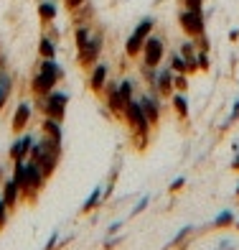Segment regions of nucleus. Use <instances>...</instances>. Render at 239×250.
<instances>
[{"mask_svg":"<svg viewBox=\"0 0 239 250\" xmlns=\"http://www.w3.org/2000/svg\"><path fill=\"white\" fill-rule=\"evenodd\" d=\"M59 153H61V146L51 143L49 138H41L38 143H33V148H31V161L41 168L43 176H51L56 164H59Z\"/></svg>","mask_w":239,"mask_h":250,"instance_id":"f257e3e1","label":"nucleus"},{"mask_svg":"<svg viewBox=\"0 0 239 250\" xmlns=\"http://www.w3.org/2000/svg\"><path fill=\"white\" fill-rule=\"evenodd\" d=\"M59 77H61V66L54 59H43V64L38 66V74L33 77V92L36 95H49Z\"/></svg>","mask_w":239,"mask_h":250,"instance_id":"f03ea898","label":"nucleus"},{"mask_svg":"<svg viewBox=\"0 0 239 250\" xmlns=\"http://www.w3.org/2000/svg\"><path fill=\"white\" fill-rule=\"evenodd\" d=\"M125 115H128V123L132 125L135 130H138L143 138H147V128H150V120H147L145 110L140 105V100H130L128 107H125Z\"/></svg>","mask_w":239,"mask_h":250,"instance_id":"7ed1b4c3","label":"nucleus"},{"mask_svg":"<svg viewBox=\"0 0 239 250\" xmlns=\"http://www.w3.org/2000/svg\"><path fill=\"white\" fill-rule=\"evenodd\" d=\"M66 102H69V97H66L64 92H51L49 95H43V102H41V107L43 112H46V118H54V120H59L64 118V112H66Z\"/></svg>","mask_w":239,"mask_h":250,"instance_id":"20e7f679","label":"nucleus"},{"mask_svg":"<svg viewBox=\"0 0 239 250\" xmlns=\"http://www.w3.org/2000/svg\"><path fill=\"white\" fill-rule=\"evenodd\" d=\"M150 31H153V21L150 18H145L143 23L135 28V33L128 39V46H125V51H128V56H138L145 46V39L150 36Z\"/></svg>","mask_w":239,"mask_h":250,"instance_id":"39448f33","label":"nucleus"},{"mask_svg":"<svg viewBox=\"0 0 239 250\" xmlns=\"http://www.w3.org/2000/svg\"><path fill=\"white\" fill-rule=\"evenodd\" d=\"M163 59V41L155 39V36H147L145 39V46H143V62L147 69H155Z\"/></svg>","mask_w":239,"mask_h":250,"instance_id":"423d86ee","label":"nucleus"},{"mask_svg":"<svg viewBox=\"0 0 239 250\" xmlns=\"http://www.w3.org/2000/svg\"><path fill=\"white\" fill-rule=\"evenodd\" d=\"M130 100H132V84L130 82H122L120 87L110 89V107H112V112H125V107H128Z\"/></svg>","mask_w":239,"mask_h":250,"instance_id":"0eeeda50","label":"nucleus"},{"mask_svg":"<svg viewBox=\"0 0 239 250\" xmlns=\"http://www.w3.org/2000/svg\"><path fill=\"white\" fill-rule=\"evenodd\" d=\"M181 28H184L188 36H201L203 33V16L201 10H184L181 13Z\"/></svg>","mask_w":239,"mask_h":250,"instance_id":"6e6552de","label":"nucleus"},{"mask_svg":"<svg viewBox=\"0 0 239 250\" xmlns=\"http://www.w3.org/2000/svg\"><path fill=\"white\" fill-rule=\"evenodd\" d=\"M102 51V39L99 36H89L84 46H79V62L84 66H92L97 62V56Z\"/></svg>","mask_w":239,"mask_h":250,"instance_id":"1a4fd4ad","label":"nucleus"},{"mask_svg":"<svg viewBox=\"0 0 239 250\" xmlns=\"http://www.w3.org/2000/svg\"><path fill=\"white\" fill-rule=\"evenodd\" d=\"M31 148H33V138H31V135H23V138H18L13 146H10V158H13V161L26 158L31 153Z\"/></svg>","mask_w":239,"mask_h":250,"instance_id":"9d476101","label":"nucleus"},{"mask_svg":"<svg viewBox=\"0 0 239 250\" xmlns=\"http://www.w3.org/2000/svg\"><path fill=\"white\" fill-rule=\"evenodd\" d=\"M43 138H49L51 143H56V146H61V125H59V120H54V118H46L43 120Z\"/></svg>","mask_w":239,"mask_h":250,"instance_id":"9b49d317","label":"nucleus"},{"mask_svg":"<svg viewBox=\"0 0 239 250\" xmlns=\"http://www.w3.org/2000/svg\"><path fill=\"white\" fill-rule=\"evenodd\" d=\"M0 194H3V199H5V204H8V209H13L16 204H18V197H20V187L16 184L13 179H8Z\"/></svg>","mask_w":239,"mask_h":250,"instance_id":"f8f14e48","label":"nucleus"},{"mask_svg":"<svg viewBox=\"0 0 239 250\" xmlns=\"http://www.w3.org/2000/svg\"><path fill=\"white\" fill-rule=\"evenodd\" d=\"M28 118H31V107L26 105V102H20L16 115H13V130H23L28 125Z\"/></svg>","mask_w":239,"mask_h":250,"instance_id":"ddd939ff","label":"nucleus"},{"mask_svg":"<svg viewBox=\"0 0 239 250\" xmlns=\"http://www.w3.org/2000/svg\"><path fill=\"white\" fill-rule=\"evenodd\" d=\"M140 105H143V110H145L147 120H150V125L158 123V115H161V110H158V102H155L153 97H143V100H140Z\"/></svg>","mask_w":239,"mask_h":250,"instance_id":"4468645a","label":"nucleus"},{"mask_svg":"<svg viewBox=\"0 0 239 250\" xmlns=\"http://www.w3.org/2000/svg\"><path fill=\"white\" fill-rule=\"evenodd\" d=\"M105 79H107V66L105 64L94 66V72H92V89L94 92H99V89L105 87Z\"/></svg>","mask_w":239,"mask_h":250,"instance_id":"2eb2a0df","label":"nucleus"},{"mask_svg":"<svg viewBox=\"0 0 239 250\" xmlns=\"http://www.w3.org/2000/svg\"><path fill=\"white\" fill-rule=\"evenodd\" d=\"M99 199H102V187H94V189H92V194H89L87 202L82 204V212H84V214H87V212H92L97 204H99Z\"/></svg>","mask_w":239,"mask_h":250,"instance_id":"dca6fc26","label":"nucleus"},{"mask_svg":"<svg viewBox=\"0 0 239 250\" xmlns=\"http://www.w3.org/2000/svg\"><path fill=\"white\" fill-rule=\"evenodd\" d=\"M234 222V212L232 209H224L221 214H216V217H214V227H226V225H232Z\"/></svg>","mask_w":239,"mask_h":250,"instance_id":"f3484780","label":"nucleus"},{"mask_svg":"<svg viewBox=\"0 0 239 250\" xmlns=\"http://www.w3.org/2000/svg\"><path fill=\"white\" fill-rule=\"evenodd\" d=\"M173 107H176V112H178L181 118L188 115V102H186L184 95H176V97H173Z\"/></svg>","mask_w":239,"mask_h":250,"instance_id":"a211bd4d","label":"nucleus"},{"mask_svg":"<svg viewBox=\"0 0 239 250\" xmlns=\"http://www.w3.org/2000/svg\"><path fill=\"white\" fill-rule=\"evenodd\" d=\"M170 87H173V84H170V72H161V74H158V89H161L163 95H168Z\"/></svg>","mask_w":239,"mask_h":250,"instance_id":"6ab92c4d","label":"nucleus"},{"mask_svg":"<svg viewBox=\"0 0 239 250\" xmlns=\"http://www.w3.org/2000/svg\"><path fill=\"white\" fill-rule=\"evenodd\" d=\"M8 92H10V79L5 74H0V107L5 105V100H8Z\"/></svg>","mask_w":239,"mask_h":250,"instance_id":"aec40b11","label":"nucleus"},{"mask_svg":"<svg viewBox=\"0 0 239 250\" xmlns=\"http://www.w3.org/2000/svg\"><path fill=\"white\" fill-rule=\"evenodd\" d=\"M191 232H193V225H186V227H184V230H181V232H178V235L173 237V240H170V243H168V248H173V245H181V243H184V240H186V235H191Z\"/></svg>","mask_w":239,"mask_h":250,"instance_id":"412c9836","label":"nucleus"},{"mask_svg":"<svg viewBox=\"0 0 239 250\" xmlns=\"http://www.w3.org/2000/svg\"><path fill=\"white\" fill-rule=\"evenodd\" d=\"M170 66H173L176 72H186V69H188V62H186V56H184V54H176V56H173V62H170Z\"/></svg>","mask_w":239,"mask_h":250,"instance_id":"4be33fe9","label":"nucleus"},{"mask_svg":"<svg viewBox=\"0 0 239 250\" xmlns=\"http://www.w3.org/2000/svg\"><path fill=\"white\" fill-rule=\"evenodd\" d=\"M38 13L46 18V21H51V18L56 16V8H54V3H41V5H38Z\"/></svg>","mask_w":239,"mask_h":250,"instance_id":"5701e85b","label":"nucleus"},{"mask_svg":"<svg viewBox=\"0 0 239 250\" xmlns=\"http://www.w3.org/2000/svg\"><path fill=\"white\" fill-rule=\"evenodd\" d=\"M38 49H41V54H43V59H54V43H51L49 39H43Z\"/></svg>","mask_w":239,"mask_h":250,"instance_id":"b1692460","label":"nucleus"},{"mask_svg":"<svg viewBox=\"0 0 239 250\" xmlns=\"http://www.w3.org/2000/svg\"><path fill=\"white\" fill-rule=\"evenodd\" d=\"M87 39H89V31H87L84 26H82V28H76V46H84Z\"/></svg>","mask_w":239,"mask_h":250,"instance_id":"393cba45","label":"nucleus"},{"mask_svg":"<svg viewBox=\"0 0 239 250\" xmlns=\"http://www.w3.org/2000/svg\"><path fill=\"white\" fill-rule=\"evenodd\" d=\"M5 222H8V204H5L3 194H0V227H3Z\"/></svg>","mask_w":239,"mask_h":250,"instance_id":"a878e982","label":"nucleus"},{"mask_svg":"<svg viewBox=\"0 0 239 250\" xmlns=\"http://www.w3.org/2000/svg\"><path fill=\"white\" fill-rule=\"evenodd\" d=\"M147 202H150V199H147V197H143V199H140L138 204H135V209L130 212V217H135V214H140V212H143V209L147 207Z\"/></svg>","mask_w":239,"mask_h":250,"instance_id":"bb28decb","label":"nucleus"},{"mask_svg":"<svg viewBox=\"0 0 239 250\" xmlns=\"http://www.w3.org/2000/svg\"><path fill=\"white\" fill-rule=\"evenodd\" d=\"M201 5H203V0H186L188 10H201Z\"/></svg>","mask_w":239,"mask_h":250,"instance_id":"cd10ccee","label":"nucleus"},{"mask_svg":"<svg viewBox=\"0 0 239 250\" xmlns=\"http://www.w3.org/2000/svg\"><path fill=\"white\" fill-rule=\"evenodd\" d=\"M120 243H122V237H110V240L105 243V248H107V250H112V248H117Z\"/></svg>","mask_w":239,"mask_h":250,"instance_id":"c85d7f7f","label":"nucleus"},{"mask_svg":"<svg viewBox=\"0 0 239 250\" xmlns=\"http://www.w3.org/2000/svg\"><path fill=\"white\" fill-rule=\"evenodd\" d=\"M181 187H184V176H181V179H173V184H170V191H176V189H181Z\"/></svg>","mask_w":239,"mask_h":250,"instance_id":"c756f323","label":"nucleus"},{"mask_svg":"<svg viewBox=\"0 0 239 250\" xmlns=\"http://www.w3.org/2000/svg\"><path fill=\"white\" fill-rule=\"evenodd\" d=\"M56 240H59V235L54 232V235L49 237V245H46V250H54V248H56Z\"/></svg>","mask_w":239,"mask_h":250,"instance_id":"7c9ffc66","label":"nucleus"},{"mask_svg":"<svg viewBox=\"0 0 239 250\" xmlns=\"http://www.w3.org/2000/svg\"><path fill=\"white\" fill-rule=\"evenodd\" d=\"M239 118V102H237V105H234V110H232V115H229V123H234Z\"/></svg>","mask_w":239,"mask_h":250,"instance_id":"2f4dec72","label":"nucleus"},{"mask_svg":"<svg viewBox=\"0 0 239 250\" xmlns=\"http://www.w3.org/2000/svg\"><path fill=\"white\" fill-rule=\"evenodd\" d=\"M216 250H234V245H232V240H224V245H219Z\"/></svg>","mask_w":239,"mask_h":250,"instance_id":"473e14b6","label":"nucleus"},{"mask_svg":"<svg viewBox=\"0 0 239 250\" xmlns=\"http://www.w3.org/2000/svg\"><path fill=\"white\" fill-rule=\"evenodd\" d=\"M82 3H84V0H66V5H69V8H79Z\"/></svg>","mask_w":239,"mask_h":250,"instance_id":"72a5a7b5","label":"nucleus"},{"mask_svg":"<svg viewBox=\"0 0 239 250\" xmlns=\"http://www.w3.org/2000/svg\"><path fill=\"white\" fill-rule=\"evenodd\" d=\"M120 227H122V222H115V225H112V227H110V230H107V232H110V235H115V232L120 230Z\"/></svg>","mask_w":239,"mask_h":250,"instance_id":"f704fd0d","label":"nucleus"},{"mask_svg":"<svg viewBox=\"0 0 239 250\" xmlns=\"http://www.w3.org/2000/svg\"><path fill=\"white\" fill-rule=\"evenodd\" d=\"M176 87L184 89V87H186V79H184V77H176Z\"/></svg>","mask_w":239,"mask_h":250,"instance_id":"c9c22d12","label":"nucleus"},{"mask_svg":"<svg viewBox=\"0 0 239 250\" xmlns=\"http://www.w3.org/2000/svg\"><path fill=\"white\" fill-rule=\"evenodd\" d=\"M234 168H239V158H237V161H234Z\"/></svg>","mask_w":239,"mask_h":250,"instance_id":"e433bc0d","label":"nucleus"},{"mask_svg":"<svg viewBox=\"0 0 239 250\" xmlns=\"http://www.w3.org/2000/svg\"><path fill=\"white\" fill-rule=\"evenodd\" d=\"M237 197H239V187H237Z\"/></svg>","mask_w":239,"mask_h":250,"instance_id":"4c0bfd02","label":"nucleus"},{"mask_svg":"<svg viewBox=\"0 0 239 250\" xmlns=\"http://www.w3.org/2000/svg\"><path fill=\"white\" fill-rule=\"evenodd\" d=\"M237 227H239V222H237Z\"/></svg>","mask_w":239,"mask_h":250,"instance_id":"58836bf2","label":"nucleus"}]
</instances>
